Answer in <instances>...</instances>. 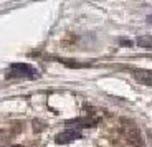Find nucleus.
Listing matches in <instances>:
<instances>
[{
    "label": "nucleus",
    "instance_id": "nucleus-1",
    "mask_svg": "<svg viewBox=\"0 0 152 147\" xmlns=\"http://www.w3.org/2000/svg\"><path fill=\"white\" fill-rule=\"evenodd\" d=\"M119 129H121V134H122V137L126 139L127 144H131V146H134V147H141L142 146L141 131H139V127H137L132 121H129V119H122L121 127Z\"/></svg>",
    "mask_w": 152,
    "mask_h": 147
},
{
    "label": "nucleus",
    "instance_id": "nucleus-2",
    "mask_svg": "<svg viewBox=\"0 0 152 147\" xmlns=\"http://www.w3.org/2000/svg\"><path fill=\"white\" fill-rule=\"evenodd\" d=\"M37 69L27 63H13L10 64L7 78H35Z\"/></svg>",
    "mask_w": 152,
    "mask_h": 147
},
{
    "label": "nucleus",
    "instance_id": "nucleus-3",
    "mask_svg": "<svg viewBox=\"0 0 152 147\" xmlns=\"http://www.w3.org/2000/svg\"><path fill=\"white\" fill-rule=\"evenodd\" d=\"M81 139V132L76 131V129H66V131L60 132L56 137H55V140H56V144H69V142H75V140Z\"/></svg>",
    "mask_w": 152,
    "mask_h": 147
},
{
    "label": "nucleus",
    "instance_id": "nucleus-4",
    "mask_svg": "<svg viewBox=\"0 0 152 147\" xmlns=\"http://www.w3.org/2000/svg\"><path fill=\"white\" fill-rule=\"evenodd\" d=\"M132 76L137 83L144 84V86H152V71L151 69H134Z\"/></svg>",
    "mask_w": 152,
    "mask_h": 147
},
{
    "label": "nucleus",
    "instance_id": "nucleus-5",
    "mask_svg": "<svg viewBox=\"0 0 152 147\" xmlns=\"http://www.w3.org/2000/svg\"><path fill=\"white\" fill-rule=\"evenodd\" d=\"M137 45L142 46V48L152 50V37L151 35H142V37H139L137 38Z\"/></svg>",
    "mask_w": 152,
    "mask_h": 147
},
{
    "label": "nucleus",
    "instance_id": "nucleus-6",
    "mask_svg": "<svg viewBox=\"0 0 152 147\" xmlns=\"http://www.w3.org/2000/svg\"><path fill=\"white\" fill-rule=\"evenodd\" d=\"M121 45H122V46H131L132 43H131V42H127V40H121Z\"/></svg>",
    "mask_w": 152,
    "mask_h": 147
},
{
    "label": "nucleus",
    "instance_id": "nucleus-7",
    "mask_svg": "<svg viewBox=\"0 0 152 147\" xmlns=\"http://www.w3.org/2000/svg\"><path fill=\"white\" fill-rule=\"evenodd\" d=\"M8 147H23V146H8Z\"/></svg>",
    "mask_w": 152,
    "mask_h": 147
},
{
    "label": "nucleus",
    "instance_id": "nucleus-8",
    "mask_svg": "<svg viewBox=\"0 0 152 147\" xmlns=\"http://www.w3.org/2000/svg\"><path fill=\"white\" fill-rule=\"evenodd\" d=\"M141 147H142V146H141Z\"/></svg>",
    "mask_w": 152,
    "mask_h": 147
}]
</instances>
